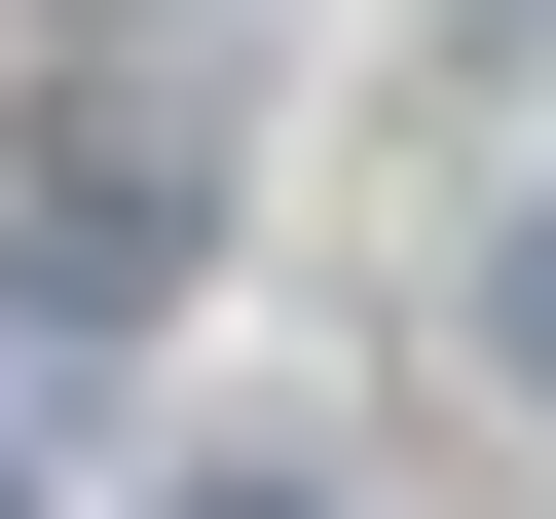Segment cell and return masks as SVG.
<instances>
[{
    "instance_id": "cell-1",
    "label": "cell",
    "mask_w": 556,
    "mask_h": 519,
    "mask_svg": "<svg viewBox=\"0 0 556 519\" xmlns=\"http://www.w3.org/2000/svg\"><path fill=\"white\" fill-rule=\"evenodd\" d=\"M519 371H556V223H519Z\"/></svg>"
},
{
    "instance_id": "cell-2",
    "label": "cell",
    "mask_w": 556,
    "mask_h": 519,
    "mask_svg": "<svg viewBox=\"0 0 556 519\" xmlns=\"http://www.w3.org/2000/svg\"><path fill=\"white\" fill-rule=\"evenodd\" d=\"M223 519H260V482H223Z\"/></svg>"
}]
</instances>
